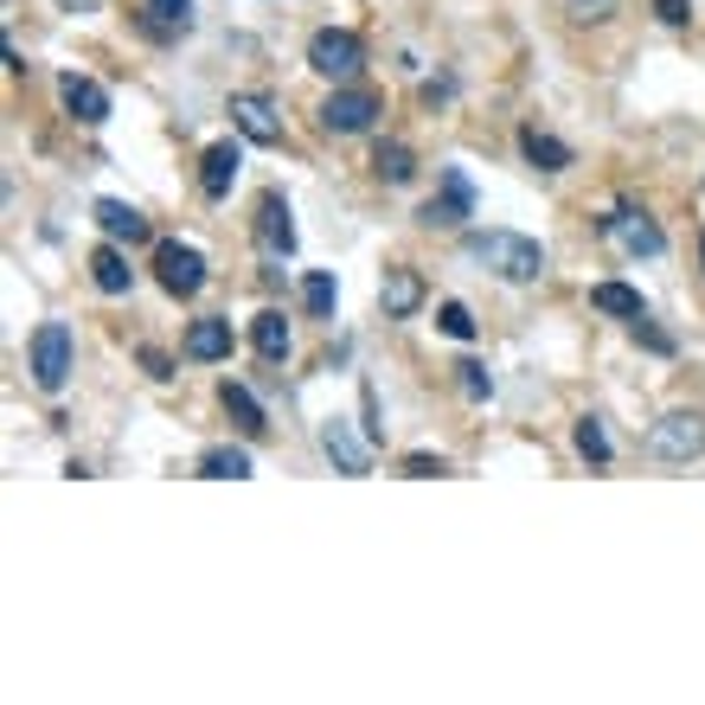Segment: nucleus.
<instances>
[{"instance_id": "obj_5", "label": "nucleus", "mask_w": 705, "mask_h": 705, "mask_svg": "<svg viewBox=\"0 0 705 705\" xmlns=\"http://www.w3.org/2000/svg\"><path fill=\"white\" fill-rule=\"evenodd\" d=\"M309 65L321 71V78H353L360 65H366V46H360V32H346V27H321L309 39Z\"/></svg>"}, {"instance_id": "obj_10", "label": "nucleus", "mask_w": 705, "mask_h": 705, "mask_svg": "<svg viewBox=\"0 0 705 705\" xmlns=\"http://www.w3.org/2000/svg\"><path fill=\"white\" fill-rule=\"evenodd\" d=\"M423 225H462V218H474V186L462 167H443V193L430 199V206L418 212Z\"/></svg>"}, {"instance_id": "obj_17", "label": "nucleus", "mask_w": 705, "mask_h": 705, "mask_svg": "<svg viewBox=\"0 0 705 705\" xmlns=\"http://www.w3.org/2000/svg\"><path fill=\"white\" fill-rule=\"evenodd\" d=\"M251 346H257L263 366H283V360H288V321L276 309H263L257 321H251Z\"/></svg>"}, {"instance_id": "obj_29", "label": "nucleus", "mask_w": 705, "mask_h": 705, "mask_svg": "<svg viewBox=\"0 0 705 705\" xmlns=\"http://www.w3.org/2000/svg\"><path fill=\"white\" fill-rule=\"evenodd\" d=\"M437 327H443L449 340H474V314L462 309V302H443V309H437Z\"/></svg>"}, {"instance_id": "obj_2", "label": "nucleus", "mask_w": 705, "mask_h": 705, "mask_svg": "<svg viewBox=\"0 0 705 705\" xmlns=\"http://www.w3.org/2000/svg\"><path fill=\"white\" fill-rule=\"evenodd\" d=\"M27 372L39 392H65V379H71V327L65 321H39L27 346Z\"/></svg>"}, {"instance_id": "obj_4", "label": "nucleus", "mask_w": 705, "mask_h": 705, "mask_svg": "<svg viewBox=\"0 0 705 705\" xmlns=\"http://www.w3.org/2000/svg\"><path fill=\"white\" fill-rule=\"evenodd\" d=\"M379 116H385V104H379V90H366V84H340L334 97L321 104V123L334 135H366Z\"/></svg>"}, {"instance_id": "obj_27", "label": "nucleus", "mask_w": 705, "mask_h": 705, "mask_svg": "<svg viewBox=\"0 0 705 705\" xmlns=\"http://www.w3.org/2000/svg\"><path fill=\"white\" fill-rule=\"evenodd\" d=\"M302 302H309V314H334V302H340V283L327 276V270H314L309 283H302Z\"/></svg>"}, {"instance_id": "obj_18", "label": "nucleus", "mask_w": 705, "mask_h": 705, "mask_svg": "<svg viewBox=\"0 0 705 705\" xmlns=\"http://www.w3.org/2000/svg\"><path fill=\"white\" fill-rule=\"evenodd\" d=\"M97 225H104V237H116V244H141V237H148V218L135 206H123V199H97Z\"/></svg>"}, {"instance_id": "obj_33", "label": "nucleus", "mask_w": 705, "mask_h": 705, "mask_svg": "<svg viewBox=\"0 0 705 705\" xmlns=\"http://www.w3.org/2000/svg\"><path fill=\"white\" fill-rule=\"evenodd\" d=\"M141 366L155 372V379H174V360H167L160 346H141Z\"/></svg>"}, {"instance_id": "obj_9", "label": "nucleus", "mask_w": 705, "mask_h": 705, "mask_svg": "<svg viewBox=\"0 0 705 705\" xmlns=\"http://www.w3.org/2000/svg\"><path fill=\"white\" fill-rule=\"evenodd\" d=\"M603 237H616V244H623L628 257H660V251H667L660 225H654L648 212H635V206L609 212V218H603Z\"/></svg>"}, {"instance_id": "obj_31", "label": "nucleus", "mask_w": 705, "mask_h": 705, "mask_svg": "<svg viewBox=\"0 0 705 705\" xmlns=\"http://www.w3.org/2000/svg\"><path fill=\"white\" fill-rule=\"evenodd\" d=\"M404 474L411 481H437V474H449V462L443 456H404Z\"/></svg>"}, {"instance_id": "obj_8", "label": "nucleus", "mask_w": 705, "mask_h": 705, "mask_svg": "<svg viewBox=\"0 0 705 705\" xmlns=\"http://www.w3.org/2000/svg\"><path fill=\"white\" fill-rule=\"evenodd\" d=\"M321 449L340 474H372V437H360L346 418H327L321 423Z\"/></svg>"}, {"instance_id": "obj_13", "label": "nucleus", "mask_w": 705, "mask_h": 705, "mask_svg": "<svg viewBox=\"0 0 705 705\" xmlns=\"http://www.w3.org/2000/svg\"><path fill=\"white\" fill-rule=\"evenodd\" d=\"M237 167H244L237 141H212L206 160H199V193H206V199H225V193L237 186Z\"/></svg>"}, {"instance_id": "obj_30", "label": "nucleus", "mask_w": 705, "mask_h": 705, "mask_svg": "<svg viewBox=\"0 0 705 705\" xmlns=\"http://www.w3.org/2000/svg\"><path fill=\"white\" fill-rule=\"evenodd\" d=\"M565 13H571L577 27H603L616 13V0H565Z\"/></svg>"}, {"instance_id": "obj_34", "label": "nucleus", "mask_w": 705, "mask_h": 705, "mask_svg": "<svg viewBox=\"0 0 705 705\" xmlns=\"http://www.w3.org/2000/svg\"><path fill=\"white\" fill-rule=\"evenodd\" d=\"M58 7H65V13H97L104 0H58Z\"/></svg>"}, {"instance_id": "obj_23", "label": "nucleus", "mask_w": 705, "mask_h": 705, "mask_svg": "<svg viewBox=\"0 0 705 705\" xmlns=\"http://www.w3.org/2000/svg\"><path fill=\"white\" fill-rule=\"evenodd\" d=\"M218 398H225V418H232L244 437H263V430H270V423H263V404L244 392V385H232V379H225V392H218Z\"/></svg>"}, {"instance_id": "obj_35", "label": "nucleus", "mask_w": 705, "mask_h": 705, "mask_svg": "<svg viewBox=\"0 0 705 705\" xmlns=\"http://www.w3.org/2000/svg\"><path fill=\"white\" fill-rule=\"evenodd\" d=\"M699 257H705V237H699Z\"/></svg>"}, {"instance_id": "obj_32", "label": "nucleus", "mask_w": 705, "mask_h": 705, "mask_svg": "<svg viewBox=\"0 0 705 705\" xmlns=\"http://www.w3.org/2000/svg\"><path fill=\"white\" fill-rule=\"evenodd\" d=\"M654 13H660L667 27H686V20H693V7H686V0H654Z\"/></svg>"}, {"instance_id": "obj_25", "label": "nucleus", "mask_w": 705, "mask_h": 705, "mask_svg": "<svg viewBox=\"0 0 705 705\" xmlns=\"http://www.w3.org/2000/svg\"><path fill=\"white\" fill-rule=\"evenodd\" d=\"M456 385H462V398H474V404H488V398H495V379H488L481 360H456Z\"/></svg>"}, {"instance_id": "obj_6", "label": "nucleus", "mask_w": 705, "mask_h": 705, "mask_svg": "<svg viewBox=\"0 0 705 705\" xmlns=\"http://www.w3.org/2000/svg\"><path fill=\"white\" fill-rule=\"evenodd\" d=\"M155 270H160V288L180 295V302L206 288V257H199L193 244H180V237H160L155 244Z\"/></svg>"}, {"instance_id": "obj_28", "label": "nucleus", "mask_w": 705, "mask_h": 705, "mask_svg": "<svg viewBox=\"0 0 705 705\" xmlns=\"http://www.w3.org/2000/svg\"><path fill=\"white\" fill-rule=\"evenodd\" d=\"M628 334H635V346H648V353H660V360L674 353V334H667V327H654L648 314H635V321H628Z\"/></svg>"}, {"instance_id": "obj_24", "label": "nucleus", "mask_w": 705, "mask_h": 705, "mask_svg": "<svg viewBox=\"0 0 705 705\" xmlns=\"http://www.w3.org/2000/svg\"><path fill=\"white\" fill-rule=\"evenodd\" d=\"M590 309H597V314H616V321L648 314V309H642V295H635L628 283H597V288H590Z\"/></svg>"}, {"instance_id": "obj_16", "label": "nucleus", "mask_w": 705, "mask_h": 705, "mask_svg": "<svg viewBox=\"0 0 705 705\" xmlns=\"http://www.w3.org/2000/svg\"><path fill=\"white\" fill-rule=\"evenodd\" d=\"M520 155L532 160V167H539V174H565V167H571V148H565V141H558V135L532 129V123H526V129H520Z\"/></svg>"}, {"instance_id": "obj_14", "label": "nucleus", "mask_w": 705, "mask_h": 705, "mask_svg": "<svg viewBox=\"0 0 705 705\" xmlns=\"http://www.w3.org/2000/svg\"><path fill=\"white\" fill-rule=\"evenodd\" d=\"M186 360H199V366H218V360H232V321H193L186 327Z\"/></svg>"}, {"instance_id": "obj_19", "label": "nucleus", "mask_w": 705, "mask_h": 705, "mask_svg": "<svg viewBox=\"0 0 705 705\" xmlns=\"http://www.w3.org/2000/svg\"><path fill=\"white\" fill-rule=\"evenodd\" d=\"M423 309V276L418 270H385V314L404 321V314Z\"/></svg>"}, {"instance_id": "obj_11", "label": "nucleus", "mask_w": 705, "mask_h": 705, "mask_svg": "<svg viewBox=\"0 0 705 705\" xmlns=\"http://www.w3.org/2000/svg\"><path fill=\"white\" fill-rule=\"evenodd\" d=\"M58 97H65V109L78 116L84 129L109 123V90H104L97 78H78V71H65V78H58Z\"/></svg>"}, {"instance_id": "obj_20", "label": "nucleus", "mask_w": 705, "mask_h": 705, "mask_svg": "<svg viewBox=\"0 0 705 705\" xmlns=\"http://www.w3.org/2000/svg\"><path fill=\"white\" fill-rule=\"evenodd\" d=\"M141 27L155 32V39H180V32H193V0H148Z\"/></svg>"}, {"instance_id": "obj_1", "label": "nucleus", "mask_w": 705, "mask_h": 705, "mask_svg": "<svg viewBox=\"0 0 705 705\" xmlns=\"http://www.w3.org/2000/svg\"><path fill=\"white\" fill-rule=\"evenodd\" d=\"M469 257L488 263L500 283H532V276L546 270V251H539L532 237H520V232H474L469 237Z\"/></svg>"}, {"instance_id": "obj_7", "label": "nucleus", "mask_w": 705, "mask_h": 705, "mask_svg": "<svg viewBox=\"0 0 705 705\" xmlns=\"http://www.w3.org/2000/svg\"><path fill=\"white\" fill-rule=\"evenodd\" d=\"M232 129L257 148H283V123H276V104L257 97V90H237L232 97Z\"/></svg>"}, {"instance_id": "obj_21", "label": "nucleus", "mask_w": 705, "mask_h": 705, "mask_svg": "<svg viewBox=\"0 0 705 705\" xmlns=\"http://www.w3.org/2000/svg\"><path fill=\"white\" fill-rule=\"evenodd\" d=\"M372 174H379L385 186H404L411 174H418V155H411L404 141H379V148H372Z\"/></svg>"}, {"instance_id": "obj_12", "label": "nucleus", "mask_w": 705, "mask_h": 705, "mask_svg": "<svg viewBox=\"0 0 705 705\" xmlns=\"http://www.w3.org/2000/svg\"><path fill=\"white\" fill-rule=\"evenodd\" d=\"M257 244L270 257H295V218H288V199L283 193H263L257 206Z\"/></svg>"}, {"instance_id": "obj_15", "label": "nucleus", "mask_w": 705, "mask_h": 705, "mask_svg": "<svg viewBox=\"0 0 705 705\" xmlns=\"http://www.w3.org/2000/svg\"><path fill=\"white\" fill-rule=\"evenodd\" d=\"M90 283L104 288V295H129L135 270H129V257H123V251H116V237H109V244H97V251H90Z\"/></svg>"}, {"instance_id": "obj_3", "label": "nucleus", "mask_w": 705, "mask_h": 705, "mask_svg": "<svg viewBox=\"0 0 705 705\" xmlns=\"http://www.w3.org/2000/svg\"><path fill=\"white\" fill-rule=\"evenodd\" d=\"M648 456L654 462H693V456H705V418L699 411H667V418L648 430Z\"/></svg>"}, {"instance_id": "obj_22", "label": "nucleus", "mask_w": 705, "mask_h": 705, "mask_svg": "<svg viewBox=\"0 0 705 705\" xmlns=\"http://www.w3.org/2000/svg\"><path fill=\"white\" fill-rule=\"evenodd\" d=\"M199 474H206V481H244V474H251V449H232V443L206 449V456H199Z\"/></svg>"}, {"instance_id": "obj_26", "label": "nucleus", "mask_w": 705, "mask_h": 705, "mask_svg": "<svg viewBox=\"0 0 705 705\" xmlns=\"http://www.w3.org/2000/svg\"><path fill=\"white\" fill-rule=\"evenodd\" d=\"M577 456H584V462H609V430H603V418H577Z\"/></svg>"}]
</instances>
